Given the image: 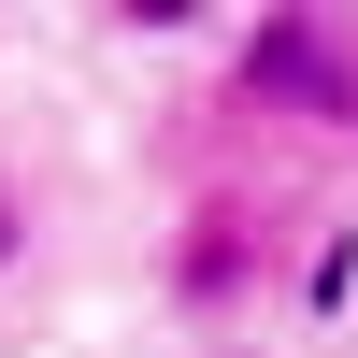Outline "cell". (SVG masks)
I'll return each mask as SVG.
<instances>
[{
  "instance_id": "1",
  "label": "cell",
  "mask_w": 358,
  "mask_h": 358,
  "mask_svg": "<svg viewBox=\"0 0 358 358\" xmlns=\"http://www.w3.org/2000/svg\"><path fill=\"white\" fill-rule=\"evenodd\" d=\"M229 86L258 115H301V129H358V15L273 0V15L229 29Z\"/></svg>"
},
{
  "instance_id": "2",
  "label": "cell",
  "mask_w": 358,
  "mask_h": 358,
  "mask_svg": "<svg viewBox=\"0 0 358 358\" xmlns=\"http://www.w3.org/2000/svg\"><path fill=\"white\" fill-rule=\"evenodd\" d=\"M244 287H258V229H244V201L187 215V244H172V301H187V315H229Z\"/></svg>"
},
{
  "instance_id": "3",
  "label": "cell",
  "mask_w": 358,
  "mask_h": 358,
  "mask_svg": "<svg viewBox=\"0 0 358 358\" xmlns=\"http://www.w3.org/2000/svg\"><path fill=\"white\" fill-rule=\"evenodd\" d=\"M15 258H29V201L0 187V273H15Z\"/></svg>"
}]
</instances>
